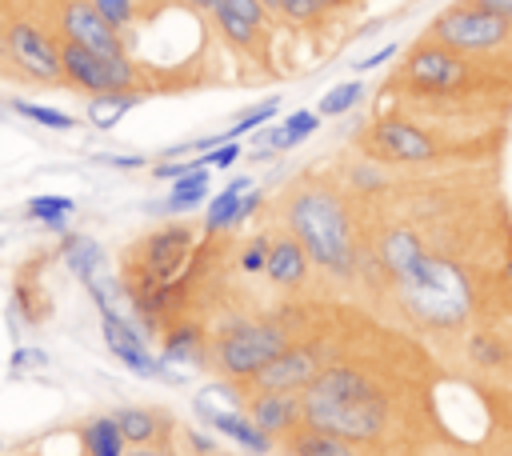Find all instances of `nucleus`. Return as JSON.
Returning a JSON list of instances; mask_svg holds the SVG:
<instances>
[{
	"label": "nucleus",
	"mask_w": 512,
	"mask_h": 456,
	"mask_svg": "<svg viewBox=\"0 0 512 456\" xmlns=\"http://www.w3.org/2000/svg\"><path fill=\"white\" fill-rule=\"evenodd\" d=\"M380 264L412 320L428 328H456L472 312V284L460 264L428 252L416 232L392 228L380 240Z\"/></svg>",
	"instance_id": "nucleus-1"
},
{
	"label": "nucleus",
	"mask_w": 512,
	"mask_h": 456,
	"mask_svg": "<svg viewBox=\"0 0 512 456\" xmlns=\"http://www.w3.org/2000/svg\"><path fill=\"white\" fill-rule=\"evenodd\" d=\"M304 428L364 444L376 440L388 424V400L372 376H364L352 364L324 368L304 392H300Z\"/></svg>",
	"instance_id": "nucleus-2"
},
{
	"label": "nucleus",
	"mask_w": 512,
	"mask_h": 456,
	"mask_svg": "<svg viewBox=\"0 0 512 456\" xmlns=\"http://www.w3.org/2000/svg\"><path fill=\"white\" fill-rule=\"evenodd\" d=\"M292 236L304 244L308 260L320 264L332 276H348L356 264V244H352V220L348 208L336 192L328 188H304L288 200L284 212Z\"/></svg>",
	"instance_id": "nucleus-3"
},
{
	"label": "nucleus",
	"mask_w": 512,
	"mask_h": 456,
	"mask_svg": "<svg viewBox=\"0 0 512 456\" xmlns=\"http://www.w3.org/2000/svg\"><path fill=\"white\" fill-rule=\"evenodd\" d=\"M288 348V336L272 320H236L212 344V360L228 380H252L268 360Z\"/></svg>",
	"instance_id": "nucleus-4"
},
{
	"label": "nucleus",
	"mask_w": 512,
	"mask_h": 456,
	"mask_svg": "<svg viewBox=\"0 0 512 456\" xmlns=\"http://www.w3.org/2000/svg\"><path fill=\"white\" fill-rule=\"evenodd\" d=\"M428 40L448 52H496L512 40V20L476 4H456L432 20Z\"/></svg>",
	"instance_id": "nucleus-5"
},
{
	"label": "nucleus",
	"mask_w": 512,
	"mask_h": 456,
	"mask_svg": "<svg viewBox=\"0 0 512 456\" xmlns=\"http://www.w3.org/2000/svg\"><path fill=\"white\" fill-rule=\"evenodd\" d=\"M60 68H64V76H68L76 88H84V92H92V96L132 92V88H136V64H132L128 56L104 60V56H96V52L72 44V40L60 44Z\"/></svg>",
	"instance_id": "nucleus-6"
},
{
	"label": "nucleus",
	"mask_w": 512,
	"mask_h": 456,
	"mask_svg": "<svg viewBox=\"0 0 512 456\" xmlns=\"http://www.w3.org/2000/svg\"><path fill=\"white\" fill-rule=\"evenodd\" d=\"M100 332H104V344L108 352L136 376H148V380H180V372H172L144 340V332L124 316V312H108L100 316Z\"/></svg>",
	"instance_id": "nucleus-7"
},
{
	"label": "nucleus",
	"mask_w": 512,
	"mask_h": 456,
	"mask_svg": "<svg viewBox=\"0 0 512 456\" xmlns=\"http://www.w3.org/2000/svg\"><path fill=\"white\" fill-rule=\"evenodd\" d=\"M60 252H64V264L72 268V276H76V280L88 288V296L96 300L100 316L120 312V308H116V276H112V268H108L104 248H100L92 236H68Z\"/></svg>",
	"instance_id": "nucleus-8"
},
{
	"label": "nucleus",
	"mask_w": 512,
	"mask_h": 456,
	"mask_svg": "<svg viewBox=\"0 0 512 456\" xmlns=\"http://www.w3.org/2000/svg\"><path fill=\"white\" fill-rule=\"evenodd\" d=\"M404 80L412 88H424V92H460L472 80V68H468V60L460 52H448V48L428 40L408 56Z\"/></svg>",
	"instance_id": "nucleus-9"
},
{
	"label": "nucleus",
	"mask_w": 512,
	"mask_h": 456,
	"mask_svg": "<svg viewBox=\"0 0 512 456\" xmlns=\"http://www.w3.org/2000/svg\"><path fill=\"white\" fill-rule=\"evenodd\" d=\"M4 52H8V60L20 68V72H28L32 80H60L64 76V68H60V48L36 28V24H28V20H16V24H8V32H4Z\"/></svg>",
	"instance_id": "nucleus-10"
},
{
	"label": "nucleus",
	"mask_w": 512,
	"mask_h": 456,
	"mask_svg": "<svg viewBox=\"0 0 512 456\" xmlns=\"http://www.w3.org/2000/svg\"><path fill=\"white\" fill-rule=\"evenodd\" d=\"M60 28H64V40H72V44H80V48L104 56V60H120V56H128L120 32H116V28H112L88 0H72V4L64 8V16H60Z\"/></svg>",
	"instance_id": "nucleus-11"
},
{
	"label": "nucleus",
	"mask_w": 512,
	"mask_h": 456,
	"mask_svg": "<svg viewBox=\"0 0 512 456\" xmlns=\"http://www.w3.org/2000/svg\"><path fill=\"white\" fill-rule=\"evenodd\" d=\"M320 372H324V368H320L316 348H308V344H288L276 360H268V364L252 376V384H256V392H304Z\"/></svg>",
	"instance_id": "nucleus-12"
},
{
	"label": "nucleus",
	"mask_w": 512,
	"mask_h": 456,
	"mask_svg": "<svg viewBox=\"0 0 512 456\" xmlns=\"http://www.w3.org/2000/svg\"><path fill=\"white\" fill-rule=\"evenodd\" d=\"M368 144L376 156L396 160V164H428L436 156V140L428 132H420L408 120H380L368 132Z\"/></svg>",
	"instance_id": "nucleus-13"
},
{
	"label": "nucleus",
	"mask_w": 512,
	"mask_h": 456,
	"mask_svg": "<svg viewBox=\"0 0 512 456\" xmlns=\"http://www.w3.org/2000/svg\"><path fill=\"white\" fill-rule=\"evenodd\" d=\"M192 252V232L188 224H164L144 240V268L156 284H176V276L184 272V260Z\"/></svg>",
	"instance_id": "nucleus-14"
},
{
	"label": "nucleus",
	"mask_w": 512,
	"mask_h": 456,
	"mask_svg": "<svg viewBox=\"0 0 512 456\" xmlns=\"http://www.w3.org/2000/svg\"><path fill=\"white\" fill-rule=\"evenodd\" d=\"M192 408H196V416H200L212 432L228 436V440L240 444L244 452H252V456H268V452H272V436L256 428V420L248 416V408H220V404H204V400H196Z\"/></svg>",
	"instance_id": "nucleus-15"
},
{
	"label": "nucleus",
	"mask_w": 512,
	"mask_h": 456,
	"mask_svg": "<svg viewBox=\"0 0 512 456\" xmlns=\"http://www.w3.org/2000/svg\"><path fill=\"white\" fill-rule=\"evenodd\" d=\"M248 416L256 420L260 432L268 436H292L304 424L300 412V392H256L248 400Z\"/></svg>",
	"instance_id": "nucleus-16"
},
{
	"label": "nucleus",
	"mask_w": 512,
	"mask_h": 456,
	"mask_svg": "<svg viewBox=\"0 0 512 456\" xmlns=\"http://www.w3.org/2000/svg\"><path fill=\"white\" fill-rule=\"evenodd\" d=\"M308 268H312V260H308V252H304V244H300L296 236H280V240L268 244L264 276H268L272 284H280V288H296V284L308 280Z\"/></svg>",
	"instance_id": "nucleus-17"
},
{
	"label": "nucleus",
	"mask_w": 512,
	"mask_h": 456,
	"mask_svg": "<svg viewBox=\"0 0 512 456\" xmlns=\"http://www.w3.org/2000/svg\"><path fill=\"white\" fill-rule=\"evenodd\" d=\"M264 4L260 0H216V24H220V32L232 40V44H240V48H248L252 40H256V32H260V24H264Z\"/></svg>",
	"instance_id": "nucleus-18"
},
{
	"label": "nucleus",
	"mask_w": 512,
	"mask_h": 456,
	"mask_svg": "<svg viewBox=\"0 0 512 456\" xmlns=\"http://www.w3.org/2000/svg\"><path fill=\"white\" fill-rule=\"evenodd\" d=\"M248 188H256L252 176H236V180H228V184L208 200L204 232H224V228H232V224H236V212H240V200H244Z\"/></svg>",
	"instance_id": "nucleus-19"
},
{
	"label": "nucleus",
	"mask_w": 512,
	"mask_h": 456,
	"mask_svg": "<svg viewBox=\"0 0 512 456\" xmlns=\"http://www.w3.org/2000/svg\"><path fill=\"white\" fill-rule=\"evenodd\" d=\"M80 444L88 456H128V440L120 436L116 416H92L80 428Z\"/></svg>",
	"instance_id": "nucleus-20"
},
{
	"label": "nucleus",
	"mask_w": 512,
	"mask_h": 456,
	"mask_svg": "<svg viewBox=\"0 0 512 456\" xmlns=\"http://www.w3.org/2000/svg\"><path fill=\"white\" fill-rule=\"evenodd\" d=\"M160 360L172 368H180V364H188V368H196V364H204V336H200V328L196 324H180V328H172L168 332V340H164V352H160Z\"/></svg>",
	"instance_id": "nucleus-21"
},
{
	"label": "nucleus",
	"mask_w": 512,
	"mask_h": 456,
	"mask_svg": "<svg viewBox=\"0 0 512 456\" xmlns=\"http://www.w3.org/2000/svg\"><path fill=\"white\" fill-rule=\"evenodd\" d=\"M288 448H292V456H360L352 440H340V436H328L316 428H296Z\"/></svg>",
	"instance_id": "nucleus-22"
},
{
	"label": "nucleus",
	"mask_w": 512,
	"mask_h": 456,
	"mask_svg": "<svg viewBox=\"0 0 512 456\" xmlns=\"http://www.w3.org/2000/svg\"><path fill=\"white\" fill-rule=\"evenodd\" d=\"M112 416H116V424H120V436H124L132 448L156 444V436H160L156 412H148V408H116Z\"/></svg>",
	"instance_id": "nucleus-23"
},
{
	"label": "nucleus",
	"mask_w": 512,
	"mask_h": 456,
	"mask_svg": "<svg viewBox=\"0 0 512 456\" xmlns=\"http://www.w3.org/2000/svg\"><path fill=\"white\" fill-rule=\"evenodd\" d=\"M208 192H212V176H208V168H196V172H188V176L172 180L168 208H172V212H188V208H196V204L212 200Z\"/></svg>",
	"instance_id": "nucleus-24"
},
{
	"label": "nucleus",
	"mask_w": 512,
	"mask_h": 456,
	"mask_svg": "<svg viewBox=\"0 0 512 456\" xmlns=\"http://www.w3.org/2000/svg\"><path fill=\"white\" fill-rule=\"evenodd\" d=\"M140 104V96L136 92H108V96H92L88 100V120L96 124V128H116L120 124V116L128 112V108H136Z\"/></svg>",
	"instance_id": "nucleus-25"
},
{
	"label": "nucleus",
	"mask_w": 512,
	"mask_h": 456,
	"mask_svg": "<svg viewBox=\"0 0 512 456\" xmlns=\"http://www.w3.org/2000/svg\"><path fill=\"white\" fill-rule=\"evenodd\" d=\"M12 112L16 116H28L32 124H44V128H56V132H68L76 128V120L60 108H48V104H32V100H12Z\"/></svg>",
	"instance_id": "nucleus-26"
},
{
	"label": "nucleus",
	"mask_w": 512,
	"mask_h": 456,
	"mask_svg": "<svg viewBox=\"0 0 512 456\" xmlns=\"http://www.w3.org/2000/svg\"><path fill=\"white\" fill-rule=\"evenodd\" d=\"M276 112H280V100L272 96V100H264V104L248 108V112H244V116H240V120H236L228 132H220L216 140H220V144H224V140H240V136H248V132H256V128H264V124H268Z\"/></svg>",
	"instance_id": "nucleus-27"
},
{
	"label": "nucleus",
	"mask_w": 512,
	"mask_h": 456,
	"mask_svg": "<svg viewBox=\"0 0 512 456\" xmlns=\"http://www.w3.org/2000/svg\"><path fill=\"white\" fill-rule=\"evenodd\" d=\"M364 96V84L360 80H344V84H336V88H328L324 96H320V116H344L356 100Z\"/></svg>",
	"instance_id": "nucleus-28"
},
{
	"label": "nucleus",
	"mask_w": 512,
	"mask_h": 456,
	"mask_svg": "<svg viewBox=\"0 0 512 456\" xmlns=\"http://www.w3.org/2000/svg\"><path fill=\"white\" fill-rule=\"evenodd\" d=\"M76 204H72V196H32L28 204H24V212L32 216V220H40V224H52V220H64L68 212H72Z\"/></svg>",
	"instance_id": "nucleus-29"
},
{
	"label": "nucleus",
	"mask_w": 512,
	"mask_h": 456,
	"mask_svg": "<svg viewBox=\"0 0 512 456\" xmlns=\"http://www.w3.org/2000/svg\"><path fill=\"white\" fill-rule=\"evenodd\" d=\"M280 128H284V148H296L300 140H308V136L320 128V112H308V108H300V112L284 116V120H280Z\"/></svg>",
	"instance_id": "nucleus-30"
},
{
	"label": "nucleus",
	"mask_w": 512,
	"mask_h": 456,
	"mask_svg": "<svg viewBox=\"0 0 512 456\" xmlns=\"http://www.w3.org/2000/svg\"><path fill=\"white\" fill-rule=\"evenodd\" d=\"M88 4H92L116 32H124V28L132 24V16H136V4H132V0H88Z\"/></svg>",
	"instance_id": "nucleus-31"
},
{
	"label": "nucleus",
	"mask_w": 512,
	"mask_h": 456,
	"mask_svg": "<svg viewBox=\"0 0 512 456\" xmlns=\"http://www.w3.org/2000/svg\"><path fill=\"white\" fill-rule=\"evenodd\" d=\"M468 356L476 360V364H484V368H496V364H504V344H496L492 336H472L468 340Z\"/></svg>",
	"instance_id": "nucleus-32"
},
{
	"label": "nucleus",
	"mask_w": 512,
	"mask_h": 456,
	"mask_svg": "<svg viewBox=\"0 0 512 456\" xmlns=\"http://www.w3.org/2000/svg\"><path fill=\"white\" fill-rule=\"evenodd\" d=\"M276 12H284L292 24H312L324 12V0H276Z\"/></svg>",
	"instance_id": "nucleus-33"
},
{
	"label": "nucleus",
	"mask_w": 512,
	"mask_h": 456,
	"mask_svg": "<svg viewBox=\"0 0 512 456\" xmlns=\"http://www.w3.org/2000/svg\"><path fill=\"white\" fill-rule=\"evenodd\" d=\"M264 260H268V240H248V248L240 252V272L256 276L264 272Z\"/></svg>",
	"instance_id": "nucleus-34"
},
{
	"label": "nucleus",
	"mask_w": 512,
	"mask_h": 456,
	"mask_svg": "<svg viewBox=\"0 0 512 456\" xmlns=\"http://www.w3.org/2000/svg\"><path fill=\"white\" fill-rule=\"evenodd\" d=\"M348 180H352L356 188H384V172L372 168V164H356V168H348Z\"/></svg>",
	"instance_id": "nucleus-35"
},
{
	"label": "nucleus",
	"mask_w": 512,
	"mask_h": 456,
	"mask_svg": "<svg viewBox=\"0 0 512 456\" xmlns=\"http://www.w3.org/2000/svg\"><path fill=\"white\" fill-rule=\"evenodd\" d=\"M204 156H208V168H228L240 156V140H224L216 152H204Z\"/></svg>",
	"instance_id": "nucleus-36"
},
{
	"label": "nucleus",
	"mask_w": 512,
	"mask_h": 456,
	"mask_svg": "<svg viewBox=\"0 0 512 456\" xmlns=\"http://www.w3.org/2000/svg\"><path fill=\"white\" fill-rule=\"evenodd\" d=\"M396 52H400V44H384V48H376L372 56H360V60H356V72H372V68L388 64V60H392Z\"/></svg>",
	"instance_id": "nucleus-37"
},
{
	"label": "nucleus",
	"mask_w": 512,
	"mask_h": 456,
	"mask_svg": "<svg viewBox=\"0 0 512 456\" xmlns=\"http://www.w3.org/2000/svg\"><path fill=\"white\" fill-rule=\"evenodd\" d=\"M36 364H48V356L40 352V348H16L12 352V368L20 372V368H36Z\"/></svg>",
	"instance_id": "nucleus-38"
},
{
	"label": "nucleus",
	"mask_w": 512,
	"mask_h": 456,
	"mask_svg": "<svg viewBox=\"0 0 512 456\" xmlns=\"http://www.w3.org/2000/svg\"><path fill=\"white\" fill-rule=\"evenodd\" d=\"M468 4H476V8H488V12L504 16V20H512V0H468Z\"/></svg>",
	"instance_id": "nucleus-39"
},
{
	"label": "nucleus",
	"mask_w": 512,
	"mask_h": 456,
	"mask_svg": "<svg viewBox=\"0 0 512 456\" xmlns=\"http://www.w3.org/2000/svg\"><path fill=\"white\" fill-rule=\"evenodd\" d=\"M188 436H192L196 452H212V448H216V440H212V436H200V432H188Z\"/></svg>",
	"instance_id": "nucleus-40"
},
{
	"label": "nucleus",
	"mask_w": 512,
	"mask_h": 456,
	"mask_svg": "<svg viewBox=\"0 0 512 456\" xmlns=\"http://www.w3.org/2000/svg\"><path fill=\"white\" fill-rule=\"evenodd\" d=\"M128 456H168V452H160V448H152V444H148V448H132Z\"/></svg>",
	"instance_id": "nucleus-41"
},
{
	"label": "nucleus",
	"mask_w": 512,
	"mask_h": 456,
	"mask_svg": "<svg viewBox=\"0 0 512 456\" xmlns=\"http://www.w3.org/2000/svg\"><path fill=\"white\" fill-rule=\"evenodd\" d=\"M192 8H200V12H216V0H188Z\"/></svg>",
	"instance_id": "nucleus-42"
},
{
	"label": "nucleus",
	"mask_w": 512,
	"mask_h": 456,
	"mask_svg": "<svg viewBox=\"0 0 512 456\" xmlns=\"http://www.w3.org/2000/svg\"><path fill=\"white\" fill-rule=\"evenodd\" d=\"M352 0H324V8H348Z\"/></svg>",
	"instance_id": "nucleus-43"
},
{
	"label": "nucleus",
	"mask_w": 512,
	"mask_h": 456,
	"mask_svg": "<svg viewBox=\"0 0 512 456\" xmlns=\"http://www.w3.org/2000/svg\"><path fill=\"white\" fill-rule=\"evenodd\" d=\"M504 276H508V284H512V256H508V264H504Z\"/></svg>",
	"instance_id": "nucleus-44"
},
{
	"label": "nucleus",
	"mask_w": 512,
	"mask_h": 456,
	"mask_svg": "<svg viewBox=\"0 0 512 456\" xmlns=\"http://www.w3.org/2000/svg\"><path fill=\"white\" fill-rule=\"evenodd\" d=\"M260 4H264V8H276V0H260Z\"/></svg>",
	"instance_id": "nucleus-45"
},
{
	"label": "nucleus",
	"mask_w": 512,
	"mask_h": 456,
	"mask_svg": "<svg viewBox=\"0 0 512 456\" xmlns=\"http://www.w3.org/2000/svg\"><path fill=\"white\" fill-rule=\"evenodd\" d=\"M4 56H8V52H4V40H0V60H4Z\"/></svg>",
	"instance_id": "nucleus-46"
},
{
	"label": "nucleus",
	"mask_w": 512,
	"mask_h": 456,
	"mask_svg": "<svg viewBox=\"0 0 512 456\" xmlns=\"http://www.w3.org/2000/svg\"><path fill=\"white\" fill-rule=\"evenodd\" d=\"M0 448H4V440H0Z\"/></svg>",
	"instance_id": "nucleus-47"
}]
</instances>
